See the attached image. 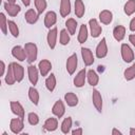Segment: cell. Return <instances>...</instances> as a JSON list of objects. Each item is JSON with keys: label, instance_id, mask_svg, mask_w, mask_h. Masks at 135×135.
Here are the masks:
<instances>
[{"label": "cell", "instance_id": "1", "mask_svg": "<svg viewBox=\"0 0 135 135\" xmlns=\"http://www.w3.org/2000/svg\"><path fill=\"white\" fill-rule=\"evenodd\" d=\"M24 50L26 53V61L32 64L37 60L38 57V47L34 42H26L24 44Z\"/></svg>", "mask_w": 135, "mask_h": 135}, {"label": "cell", "instance_id": "2", "mask_svg": "<svg viewBox=\"0 0 135 135\" xmlns=\"http://www.w3.org/2000/svg\"><path fill=\"white\" fill-rule=\"evenodd\" d=\"M120 54H121V58L126 63H131L133 62V60L135 59V55L134 52L132 50V47L127 44V43H122L120 46Z\"/></svg>", "mask_w": 135, "mask_h": 135}, {"label": "cell", "instance_id": "3", "mask_svg": "<svg viewBox=\"0 0 135 135\" xmlns=\"http://www.w3.org/2000/svg\"><path fill=\"white\" fill-rule=\"evenodd\" d=\"M89 30H90V35L93 38H98L102 33V27L99 24L98 20L95 18L89 20Z\"/></svg>", "mask_w": 135, "mask_h": 135}, {"label": "cell", "instance_id": "4", "mask_svg": "<svg viewBox=\"0 0 135 135\" xmlns=\"http://www.w3.org/2000/svg\"><path fill=\"white\" fill-rule=\"evenodd\" d=\"M24 129L23 118H13L9 121V130L13 134H21L22 130Z\"/></svg>", "mask_w": 135, "mask_h": 135}, {"label": "cell", "instance_id": "5", "mask_svg": "<svg viewBox=\"0 0 135 135\" xmlns=\"http://www.w3.org/2000/svg\"><path fill=\"white\" fill-rule=\"evenodd\" d=\"M39 69L38 66H35L33 64H30L27 66V77H28V81L31 82L32 85H36L38 83V80H39Z\"/></svg>", "mask_w": 135, "mask_h": 135}, {"label": "cell", "instance_id": "6", "mask_svg": "<svg viewBox=\"0 0 135 135\" xmlns=\"http://www.w3.org/2000/svg\"><path fill=\"white\" fill-rule=\"evenodd\" d=\"M108 44H107V39L105 38H102L99 43L97 44L96 46V50H95V55L98 59H102L104 58L107 55H108Z\"/></svg>", "mask_w": 135, "mask_h": 135}, {"label": "cell", "instance_id": "7", "mask_svg": "<svg viewBox=\"0 0 135 135\" xmlns=\"http://www.w3.org/2000/svg\"><path fill=\"white\" fill-rule=\"evenodd\" d=\"M57 37H58V30L57 27H52L49 30L47 35H46V41L47 45L51 50H54L57 44Z\"/></svg>", "mask_w": 135, "mask_h": 135}, {"label": "cell", "instance_id": "8", "mask_svg": "<svg viewBox=\"0 0 135 135\" xmlns=\"http://www.w3.org/2000/svg\"><path fill=\"white\" fill-rule=\"evenodd\" d=\"M77 64H78L77 55H76V53H74V54H72L71 56H69L68 59H66V63H65L66 72H68L70 75H73V74L76 72Z\"/></svg>", "mask_w": 135, "mask_h": 135}, {"label": "cell", "instance_id": "9", "mask_svg": "<svg viewBox=\"0 0 135 135\" xmlns=\"http://www.w3.org/2000/svg\"><path fill=\"white\" fill-rule=\"evenodd\" d=\"M92 101H93V105L97 110V112L101 113L102 108H103V101H102V96H101V94L98 90H93V92H92Z\"/></svg>", "mask_w": 135, "mask_h": 135}, {"label": "cell", "instance_id": "10", "mask_svg": "<svg viewBox=\"0 0 135 135\" xmlns=\"http://www.w3.org/2000/svg\"><path fill=\"white\" fill-rule=\"evenodd\" d=\"M81 57L85 66H91L95 61L93 52L89 47H81Z\"/></svg>", "mask_w": 135, "mask_h": 135}, {"label": "cell", "instance_id": "11", "mask_svg": "<svg viewBox=\"0 0 135 135\" xmlns=\"http://www.w3.org/2000/svg\"><path fill=\"white\" fill-rule=\"evenodd\" d=\"M9 107H11V111L14 115H16L17 117H20V118H24V116H25L24 108L19 101H11Z\"/></svg>", "mask_w": 135, "mask_h": 135}, {"label": "cell", "instance_id": "12", "mask_svg": "<svg viewBox=\"0 0 135 135\" xmlns=\"http://www.w3.org/2000/svg\"><path fill=\"white\" fill-rule=\"evenodd\" d=\"M52 113L53 115H55L57 118H61L64 113H65V105H64V102L62 100H57L53 107H52Z\"/></svg>", "mask_w": 135, "mask_h": 135}, {"label": "cell", "instance_id": "13", "mask_svg": "<svg viewBox=\"0 0 135 135\" xmlns=\"http://www.w3.org/2000/svg\"><path fill=\"white\" fill-rule=\"evenodd\" d=\"M12 56L15 59H17L18 61H25L26 60V53H25L24 46L15 45L12 49Z\"/></svg>", "mask_w": 135, "mask_h": 135}, {"label": "cell", "instance_id": "14", "mask_svg": "<svg viewBox=\"0 0 135 135\" xmlns=\"http://www.w3.org/2000/svg\"><path fill=\"white\" fill-rule=\"evenodd\" d=\"M85 81H86V70L85 69H82L74 77L73 83H74V85L76 88H82L84 85Z\"/></svg>", "mask_w": 135, "mask_h": 135}, {"label": "cell", "instance_id": "15", "mask_svg": "<svg viewBox=\"0 0 135 135\" xmlns=\"http://www.w3.org/2000/svg\"><path fill=\"white\" fill-rule=\"evenodd\" d=\"M57 22V14L54 11H49L44 16V26L46 28H52Z\"/></svg>", "mask_w": 135, "mask_h": 135}, {"label": "cell", "instance_id": "16", "mask_svg": "<svg viewBox=\"0 0 135 135\" xmlns=\"http://www.w3.org/2000/svg\"><path fill=\"white\" fill-rule=\"evenodd\" d=\"M38 69H39L40 75L45 77V76L49 75V73L52 70V62L50 60H47V59H42L38 63Z\"/></svg>", "mask_w": 135, "mask_h": 135}, {"label": "cell", "instance_id": "17", "mask_svg": "<svg viewBox=\"0 0 135 135\" xmlns=\"http://www.w3.org/2000/svg\"><path fill=\"white\" fill-rule=\"evenodd\" d=\"M3 6H4V9H5V12L8 14V16H11V17H16L19 13H20V11H21V7L18 5V4H16V3H9V2H4V4H3Z\"/></svg>", "mask_w": 135, "mask_h": 135}, {"label": "cell", "instance_id": "18", "mask_svg": "<svg viewBox=\"0 0 135 135\" xmlns=\"http://www.w3.org/2000/svg\"><path fill=\"white\" fill-rule=\"evenodd\" d=\"M24 19L28 24H35L39 19V13L34 8H28L24 14Z\"/></svg>", "mask_w": 135, "mask_h": 135}, {"label": "cell", "instance_id": "19", "mask_svg": "<svg viewBox=\"0 0 135 135\" xmlns=\"http://www.w3.org/2000/svg\"><path fill=\"white\" fill-rule=\"evenodd\" d=\"M58 128V119L57 117H50L43 123V130L46 132H54Z\"/></svg>", "mask_w": 135, "mask_h": 135}, {"label": "cell", "instance_id": "20", "mask_svg": "<svg viewBox=\"0 0 135 135\" xmlns=\"http://www.w3.org/2000/svg\"><path fill=\"white\" fill-rule=\"evenodd\" d=\"M59 14L62 18H65L71 14V0H60Z\"/></svg>", "mask_w": 135, "mask_h": 135}, {"label": "cell", "instance_id": "21", "mask_svg": "<svg viewBox=\"0 0 135 135\" xmlns=\"http://www.w3.org/2000/svg\"><path fill=\"white\" fill-rule=\"evenodd\" d=\"M12 63H13V71H14L16 81L21 82L24 78V68L17 62H12Z\"/></svg>", "mask_w": 135, "mask_h": 135}, {"label": "cell", "instance_id": "22", "mask_svg": "<svg viewBox=\"0 0 135 135\" xmlns=\"http://www.w3.org/2000/svg\"><path fill=\"white\" fill-rule=\"evenodd\" d=\"M99 21L105 25L110 24L113 21V13L109 9H102L99 13Z\"/></svg>", "mask_w": 135, "mask_h": 135}, {"label": "cell", "instance_id": "23", "mask_svg": "<svg viewBox=\"0 0 135 135\" xmlns=\"http://www.w3.org/2000/svg\"><path fill=\"white\" fill-rule=\"evenodd\" d=\"M113 37L118 42L122 41L126 37V27L123 25H116L113 28Z\"/></svg>", "mask_w": 135, "mask_h": 135}, {"label": "cell", "instance_id": "24", "mask_svg": "<svg viewBox=\"0 0 135 135\" xmlns=\"http://www.w3.org/2000/svg\"><path fill=\"white\" fill-rule=\"evenodd\" d=\"M88 37H89V28H88V25L83 23L79 27V32H78V35H77V40L80 44H82L88 40Z\"/></svg>", "mask_w": 135, "mask_h": 135}, {"label": "cell", "instance_id": "25", "mask_svg": "<svg viewBox=\"0 0 135 135\" xmlns=\"http://www.w3.org/2000/svg\"><path fill=\"white\" fill-rule=\"evenodd\" d=\"M64 101L65 103L68 104V107H71V108H74L78 104L79 102V99H78V96L73 93V92H69V93H65L64 94Z\"/></svg>", "mask_w": 135, "mask_h": 135}, {"label": "cell", "instance_id": "26", "mask_svg": "<svg viewBox=\"0 0 135 135\" xmlns=\"http://www.w3.org/2000/svg\"><path fill=\"white\" fill-rule=\"evenodd\" d=\"M4 80L7 85H13V84H15V82H17L15 75H14V71H13V63H9L7 66L6 73L4 75Z\"/></svg>", "mask_w": 135, "mask_h": 135}, {"label": "cell", "instance_id": "27", "mask_svg": "<svg viewBox=\"0 0 135 135\" xmlns=\"http://www.w3.org/2000/svg\"><path fill=\"white\" fill-rule=\"evenodd\" d=\"M86 81L91 86H96L99 83V76L94 70L86 71Z\"/></svg>", "mask_w": 135, "mask_h": 135}, {"label": "cell", "instance_id": "28", "mask_svg": "<svg viewBox=\"0 0 135 135\" xmlns=\"http://www.w3.org/2000/svg\"><path fill=\"white\" fill-rule=\"evenodd\" d=\"M56 85H57L56 76H55V74L51 73V74L46 77V79H45V88H46V90H47L49 92H51V93H52V92H54V91H55Z\"/></svg>", "mask_w": 135, "mask_h": 135}, {"label": "cell", "instance_id": "29", "mask_svg": "<svg viewBox=\"0 0 135 135\" xmlns=\"http://www.w3.org/2000/svg\"><path fill=\"white\" fill-rule=\"evenodd\" d=\"M28 99L31 100V102H32L34 105H38L39 100H40V95H39L38 90H37L34 85H32V86L28 89Z\"/></svg>", "mask_w": 135, "mask_h": 135}, {"label": "cell", "instance_id": "30", "mask_svg": "<svg viewBox=\"0 0 135 135\" xmlns=\"http://www.w3.org/2000/svg\"><path fill=\"white\" fill-rule=\"evenodd\" d=\"M75 8H74V12H75V15L77 18H82L84 16V13H85V6H84V3L82 0H75V4H74Z\"/></svg>", "mask_w": 135, "mask_h": 135}, {"label": "cell", "instance_id": "31", "mask_svg": "<svg viewBox=\"0 0 135 135\" xmlns=\"http://www.w3.org/2000/svg\"><path fill=\"white\" fill-rule=\"evenodd\" d=\"M72 124H73V120H72V117L68 116L65 117L62 122H61V126H60V130L63 134H69L71 132V129H72Z\"/></svg>", "mask_w": 135, "mask_h": 135}, {"label": "cell", "instance_id": "32", "mask_svg": "<svg viewBox=\"0 0 135 135\" xmlns=\"http://www.w3.org/2000/svg\"><path fill=\"white\" fill-rule=\"evenodd\" d=\"M77 21L74 19V18H69L66 21H65V28L68 30V32L70 33V35H74L76 33V30H77Z\"/></svg>", "mask_w": 135, "mask_h": 135}, {"label": "cell", "instance_id": "33", "mask_svg": "<svg viewBox=\"0 0 135 135\" xmlns=\"http://www.w3.org/2000/svg\"><path fill=\"white\" fill-rule=\"evenodd\" d=\"M123 12L127 16H132L135 13V0H128L123 5Z\"/></svg>", "mask_w": 135, "mask_h": 135}, {"label": "cell", "instance_id": "34", "mask_svg": "<svg viewBox=\"0 0 135 135\" xmlns=\"http://www.w3.org/2000/svg\"><path fill=\"white\" fill-rule=\"evenodd\" d=\"M71 41V37H70V33L68 32L66 28H63L60 31V35H59V43L61 45H68Z\"/></svg>", "mask_w": 135, "mask_h": 135}, {"label": "cell", "instance_id": "35", "mask_svg": "<svg viewBox=\"0 0 135 135\" xmlns=\"http://www.w3.org/2000/svg\"><path fill=\"white\" fill-rule=\"evenodd\" d=\"M123 77L127 81H131L135 78V63H133L131 66L127 68L123 72Z\"/></svg>", "mask_w": 135, "mask_h": 135}, {"label": "cell", "instance_id": "36", "mask_svg": "<svg viewBox=\"0 0 135 135\" xmlns=\"http://www.w3.org/2000/svg\"><path fill=\"white\" fill-rule=\"evenodd\" d=\"M34 5H35V9L39 13V15H41L47 7V2L46 0H34Z\"/></svg>", "mask_w": 135, "mask_h": 135}, {"label": "cell", "instance_id": "37", "mask_svg": "<svg viewBox=\"0 0 135 135\" xmlns=\"http://www.w3.org/2000/svg\"><path fill=\"white\" fill-rule=\"evenodd\" d=\"M0 30L4 35H7L8 31V20L6 19L4 13H0Z\"/></svg>", "mask_w": 135, "mask_h": 135}, {"label": "cell", "instance_id": "38", "mask_svg": "<svg viewBox=\"0 0 135 135\" xmlns=\"http://www.w3.org/2000/svg\"><path fill=\"white\" fill-rule=\"evenodd\" d=\"M8 31H9L11 35L15 38H17L19 36V27H18L17 23L13 20H8Z\"/></svg>", "mask_w": 135, "mask_h": 135}, {"label": "cell", "instance_id": "39", "mask_svg": "<svg viewBox=\"0 0 135 135\" xmlns=\"http://www.w3.org/2000/svg\"><path fill=\"white\" fill-rule=\"evenodd\" d=\"M39 116H38V114H36V113H34V112H31V113H28V115H27V121H28V123L31 124V126H37L38 123H39Z\"/></svg>", "mask_w": 135, "mask_h": 135}, {"label": "cell", "instance_id": "40", "mask_svg": "<svg viewBox=\"0 0 135 135\" xmlns=\"http://www.w3.org/2000/svg\"><path fill=\"white\" fill-rule=\"evenodd\" d=\"M0 64H1V72H0V76H4V75H5V73H6L7 66L5 65V63H4V61H3V60H1Z\"/></svg>", "mask_w": 135, "mask_h": 135}, {"label": "cell", "instance_id": "41", "mask_svg": "<svg viewBox=\"0 0 135 135\" xmlns=\"http://www.w3.org/2000/svg\"><path fill=\"white\" fill-rule=\"evenodd\" d=\"M129 28L131 32H134L135 33V17H133L130 21V24H129Z\"/></svg>", "mask_w": 135, "mask_h": 135}, {"label": "cell", "instance_id": "42", "mask_svg": "<svg viewBox=\"0 0 135 135\" xmlns=\"http://www.w3.org/2000/svg\"><path fill=\"white\" fill-rule=\"evenodd\" d=\"M71 133H72V135H82L83 134V130H82V128H77V129L73 130Z\"/></svg>", "mask_w": 135, "mask_h": 135}, {"label": "cell", "instance_id": "43", "mask_svg": "<svg viewBox=\"0 0 135 135\" xmlns=\"http://www.w3.org/2000/svg\"><path fill=\"white\" fill-rule=\"evenodd\" d=\"M129 41L133 46H135V34H130L129 35Z\"/></svg>", "mask_w": 135, "mask_h": 135}, {"label": "cell", "instance_id": "44", "mask_svg": "<svg viewBox=\"0 0 135 135\" xmlns=\"http://www.w3.org/2000/svg\"><path fill=\"white\" fill-rule=\"evenodd\" d=\"M112 135H122V132L121 131H119L118 129H116V128H113L112 129Z\"/></svg>", "mask_w": 135, "mask_h": 135}, {"label": "cell", "instance_id": "45", "mask_svg": "<svg viewBox=\"0 0 135 135\" xmlns=\"http://www.w3.org/2000/svg\"><path fill=\"white\" fill-rule=\"evenodd\" d=\"M21 1L24 6H30V4H31V0H21Z\"/></svg>", "mask_w": 135, "mask_h": 135}, {"label": "cell", "instance_id": "46", "mask_svg": "<svg viewBox=\"0 0 135 135\" xmlns=\"http://www.w3.org/2000/svg\"><path fill=\"white\" fill-rule=\"evenodd\" d=\"M129 133H130V135H135V128H130Z\"/></svg>", "mask_w": 135, "mask_h": 135}, {"label": "cell", "instance_id": "47", "mask_svg": "<svg viewBox=\"0 0 135 135\" xmlns=\"http://www.w3.org/2000/svg\"><path fill=\"white\" fill-rule=\"evenodd\" d=\"M6 1L9 3H16V0H6Z\"/></svg>", "mask_w": 135, "mask_h": 135}]
</instances>
